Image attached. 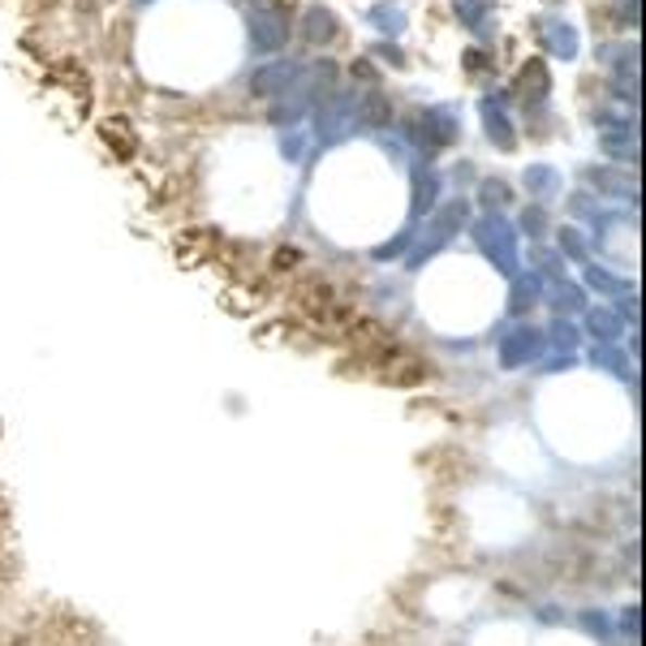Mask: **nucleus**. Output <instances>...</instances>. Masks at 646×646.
Listing matches in <instances>:
<instances>
[]
</instances>
